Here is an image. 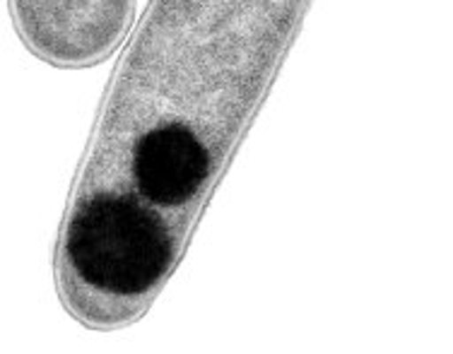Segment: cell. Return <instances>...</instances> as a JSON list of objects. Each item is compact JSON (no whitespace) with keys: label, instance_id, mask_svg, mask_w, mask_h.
<instances>
[{"label":"cell","instance_id":"6da1fadb","mask_svg":"<svg viewBox=\"0 0 453 354\" xmlns=\"http://www.w3.org/2000/svg\"><path fill=\"white\" fill-rule=\"evenodd\" d=\"M65 258L88 287L111 296H142L174 260V236L157 212L123 193H96L70 217Z\"/></svg>","mask_w":453,"mask_h":354},{"label":"cell","instance_id":"7a4b0ae2","mask_svg":"<svg viewBox=\"0 0 453 354\" xmlns=\"http://www.w3.org/2000/svg\"><path fill=\"white\" fill-rule=\"evenodd\" d=\"M27 43L56 63H95L133 22V0H10Z\"/></svg>","mask_w":453,"mask_h":354},{"label":"cell","instance_id":"3957f363","mask_svg":"<svg viewBox=\"0 0 453 354\" xmlns=\"http://www.w3.org/2000/svg\"><path fill=\"white\" fill-rule=\"evenodd\" d=\"M210 155L183 123H165L140 135L133 147V179L140 196L157 205H183L201 190Z\"/></svg>","mask_w":453,"mask_h":354}]
</instances>
